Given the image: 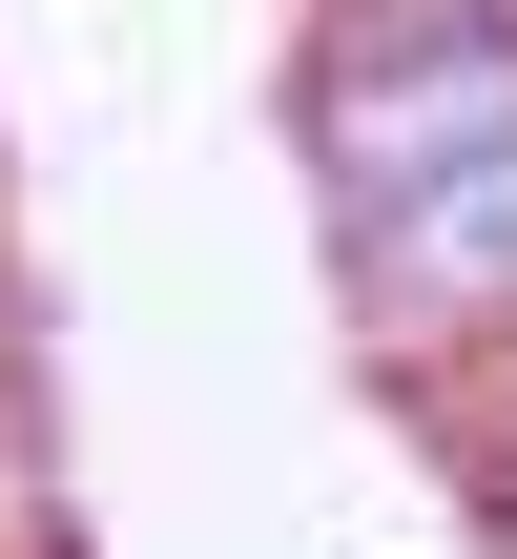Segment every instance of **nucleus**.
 Segmentation results:
<instances>
[{"label":"nucleus","instance_id":"obj_1","mask_svg":"<svg viewBox=\"0 0 517 559\" xmlns=\"http://www.w3.org/2000/svg\"><path fill=\"white\" fill-rule=\"evenodd\" d=\"M332 249H352V311H394V332H456V311H517V145L435 166L414 207H373V228H332Z\"/></svg>","mask_w":517,"mask_h":559}]
</instances>
